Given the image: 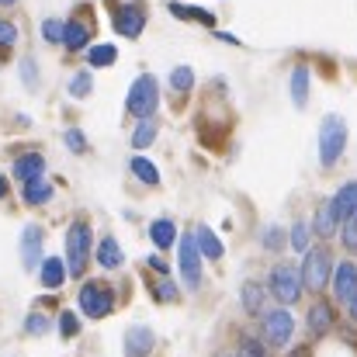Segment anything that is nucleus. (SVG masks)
Wrapping results in <instances>:
<instances>
[{
    "label": "nucleus",
    "instance_id": "1",
    "mask_svg": "<svg viewBox=\"0 0 357 357\" xmlns=\"http://www.w3.org/2000/svg\"><path fill=\"white\" fill-rule=\"evenodd\" d=\"M125 108H128V115H135V119H153V112L160 108V84H156V77H149V73L135 77L132 87H128Z\"/></svg>",
    "mask_w": 357,
    "mask_h": 357
},
{
    "label": "nucleus",
    "instance_id": "2",
    "mask_svg": "<svg viewBox=\"0 0 357 357\" xmlns=\"http://www.w3.org/2000/svg\"><path fill=\"white\" fill-rule=\"evenodd\" d=\"M347 149V121L340 115H326L319 125V160L323 167H333Z\"/></svg>",
    "mask_w": 357,
    "mask_h": 357
},
{
    "label": "nucleus",
    "instance_id": "3",
    "mask_svg": "<svg viewBox=\"0 0 357 357\" xmlns=\"http://www.w3.org/2000/svg\"><path fill=\"white\" fill-rule=\"evenodd\" d=\"M87 257H91V226L73 222L70 233H66V274L80 278L87 271Z\"/></svg>",
    "mask_w": 357,
    "mask_h": 357
},
{
    "label": "nucleus",
    "instance_id": "4",
    "mask_svg": "<svg viewBox=\"0 0 357 357\" xmlns=\"http://www.w3.org/2000/svg\"><path fill=\"white\" fill-rule=\"evenodd\" d=\"M267 288H271V295H274L281 305H295L298 295H302V274H298L291 264H278V267L271 271V278H267Z\"/></svg>",
    "mask_w": 357,
    "mask_h": 357
},
{
    "label": "nucleus",
    "instance_id": "5",
    "mask_svg": "<svg viewBox=\"0 0 357 357\" xmlns=\"http://www.w3.org/2000/svg\"><path fill=\"white\" fill-rule=\"evenodd\" d=\"M112 309H115V295H112L108 284L87 281V284L80 288V312H84L87 319H105Z\"/></svg>",
    "mask_w": 357,
    "mask_h": 357
},
{
    "label": "nucleus",
    "instance_id": "6",
    "mask_svg": "<svg viewBox=\"0 0 357 357\" xmlns=\"http://www.w3.org/2000/svg\"><path fill=\"white\" fill-rule=\"evenodd\" d=\"M177 253H181V278H184V284L191 291L202 288V250H198V239L191 233H184L177 239Z\"/></svg>",
    "mask_w": 357,
    "mask_h": 357
},
{
    "label": "nucleus",
    "instance_id": "7",
    "mask_svg": "<svg viewBox=\"0 0 357 357\" xmlns=\"http://www.w3.org/2000/svg\"><path fill=\"white\" fill-rule=\"evenodd\" d=\"M330 253L323 250V246H316V250H309L305 253V264H302V284L309 288V291H323L326 288V281H330Z\"/></svg>",
    "mask_w": 357,
    "mask_h": 357
},
{
    "label": "nucleus",
    "instance_id": "8",
    "mask_svg": "<svg viewBox=\"0 0 357 357\" xmlns=\"http://www.w3.org/2000/svg\"><path fill=\"white\" fill-rule=\"evenodd\" d=\"M291 333H295V319H291L288 309H271V312H264V340H267L271 347H284V344L291 340Z\"/></svg>",
    "mask_w": 357,
    "mask_h": 357
},
{
    "label": "nucleus",
    "instance_id": "9",
    "mask_svg": "<svg viewBox=\"0 0 357 357\" xmlns=\"http://www.w3.org/2000/svg\"><path fill=\"white\" fill-rule=\"evenodd\" d=\"M142 28H146V10H142V7L121 3L119 10H115V31H119V35H125V38H139Z\"/></svg>",
    "mask_w": 357,
    "mask_h": 357
},
{
    "label": "nucleus",
    "instance_id": "10",
    "mask_svg": "<svg viewBox=\"0 0 357 357\" xmlns=\"http://www.w3.org/2000/svg\"><path fill=\"white\" fill-rule=\"evenodd\" d=\"M21 260H24V271L42 264V226L38 222H28L21 233Z\"/></svg>",
    "mask_w": 357,
    "mask_h": 357
},
{
    "label": "nucleus",
    "instance_id": "11",
    "mask_svg": "<svg viewBox=\"0 0 357 357\" xmlns=\"http://www.w3.org/2000/svg\"><path fill=\"white\" fill-rule=\"evenodd\" d=\"M156 347V337L149 326H132L125 333V357H149Z\"/></svg>",
    "mask_w": 357,
    "mask_h": 357
},
{
    "label": "nucleus",
    "instance_id": "12",
    "mask_svg": "<svg viewBox=\"0 0 357 357\" xmlns=\"http://www.w3.org/2000/svg\"><path fill=\"white\" fill-rule=\"evenodd\" d=\"M42 174H45V156H42V153H24V156L14 160V177H17L21 184L38 181Z\"/></svg>",
    "mask_w": 357,
    "mask_h": 357
},
{
    "label": "nucleus",
    "instance_id": "13",
    "mask_svg": "<svg viewBox=\"0 0 357 357\" xmlns=\"http://www.w3.org/2000/svg\"><path fill=\"white\" fill-rule=\"evenodd\" d=\"M98 264H101L105 271H115V267L125 264V253H121V246L115 236H105L98 243Z\"/></svg>",
    "mask_w": 357,
    "mask_h": 357
},
{
    "label": "nucleus",
    "instance_id": "14",
    "mask_svg": "<svg viewBox=\"0 0 357 357\" xmlns=\"http://www.w3.org/2000/svg\"><path fill=\"white\" fill-rule=\"evenodd\" d=\"M38 278H42V284L45 288H63V281H66V264L59 260V257H45L42 260V271H38Z\"/></svg>",
    "mask_w": 357,
    "mask_h": 357
},
{
    "label": "nucleus",
    "instance_id": "15",
    "mask_svg": "<svg viewBox=\"0 0 357 357\" xmlns=\"http://www.w3.org/2000/svg\"><path fill=\"white\" fill-rule=\"evenodd\" d=\"M357 288V267L354 264H340L337 267V274H333V291H337V298H351Z\"/></svg>",
    "mask_w": 357,
    "mask_h": 357
},
{
    "label": "nucleus",
    "instance_id": "16",
    "mask_svg": "<svg viewBox=\"0 0 357 357\" xmlns=\"http://www.w3.org/2000/svg\"><path fill=\"white\" fill-rule=\"evenodd\" d=\"M330 205H333L337 219H347V215H354V212H357V181L344 184V188L337 191V198H333Z\"/></svg>",
    "mask_w": 357,
    "mask_h": 357
},
{
    "label": "nucleus",
    "instance_id": "17",
    "mask_svg": "<svg viewBox=\"0 0 357 357\" xmlns=\"http://www.w3.org/2000/svg\"><path fill=\"white\" fill-rule=\"evenodd\" d=\"M330 326H333V309H330V302H316V305L309 309V330H312V337L330 333Z\"/></svg>",
    "mask_w": 357,
    "mask_h": 357
},
{
    "label": "nucleus",
    "instance_id": "18",
    "mask_svg": "<svg viewBox=\"0 0 357 357\" xmlns=\"http://www.w3.org/2000/svg\"><path fill=\"white\" fill-rule=\"evenodd\" d=\"M195 239H198V250H202V257H208V260H222L226 246H222V239L215 236V233H212L208 226H198Z\"/></svg>",
    "mask_w": 357,
    "mask_h": 357
},
{
    "label": "nucleus",
    "instance_id": "19",
    "mask_svg": "<svg viewBox=\"0 0 357 357\" xmlns=\"http://www.w3.org/2000/svg\"><path fill=\"white\" fill-rule=\"evenodd\" d=\"M170 14L174 17H184V21H198V24H205V28H215V14L212 10H205V7H188V3H170Z\"/></svg>",
    "mask_w": 357,
    "mask_h": 357
},
{
    "label": "nucleus",
    "instance_id": "20",
    "mask_svg": "<svg viewBox=\"0 0 357 357\" xmlns=\"http://www.w3.org/2000/svg\"><path fill=\"white\" fill-rule=\"evenodd\" d=\"M21 198H24V205H45L49 198H52V184L49 181H28L24 188H21Z\"/></svg>",
    "mask_w": 357,
    "mask_h": 357
},
{
    "label": "nucleus",
    "instance_id": "21",
    "mask_svg": "<svg viewBox=\"0 0 357 357\" xmlns=\"http://www.w3.org/2000/svg\"><path fill=\"white\" fill-rule=\"evenodd\" d=\"M87 38H91V28L80 24V21H70L66 31H63V45H66L70 52H80V49L87 45Z\"/></svg>",
    "mask_w": 357,
    "mask_h": 357
},
{
    "label": "nucleus",
    "instance_id": "22",
    "mask_svg": "<svg viewBox=\"0 0 357 357\" xmlns=\"http://www.w3.org/2000/svg\"><path fill=\"white\" fill-rule=\"evenodd\" d=\"M291 101H295V108H305V101H309V70L305 66L291 70Z\"/></svg>",
    "mask_w": 357,
    "mask_h": 357
},
{
    "label": "nucleus",
    "instance_id": "23",
    "mask_svg": "<svg viewBox=\"0 0 357 357\" xmlns=\"http://www.w3.org/2000/svg\"><path fill=\"white\" fill-rule=\"evenodd\" d=\"M337 212H333V205L326 202L319 212H316V222H312V229H316V236H323V239H330L333 233H337Z\"/></svg>",
    "mask_w": 357,
    "mask_h": 357
},
{
    "label": "nucleus",
    "instance_id": "24",
    "mask_svg": "<svg viewBox=\"0 0 357 357\" xmlns=\"http://www.w3.org/2000/svg\"><path fill=\"white\" fill-rule=\"evenodd\" d=\"M149 239H153L160 250L174 246V243H177V229H174V222H170V219H156V222L149 226Z\"/></svg>",
    "mask_w": 357,
    "mask_h": 357
},
{
    "label": "nucleus",
    "instance_id": "25",
    "mask_svg": "<svg viewBox=\"0 0 357 357\" xmlns=\"http://www.w3.org/2000/svg\"><path fill=\"white\" fill-rule=\"evenodd\" d=\"M128 167H132V174H135L146 188H156V184H160V170L153 167V160H146V156H132Z\"/></svg>",
    "mask_w": 357,
    "mask_h": 357
},
{
    "label": "nucleus",
    "instance_id": "26",
    "mask_svg": "<svg viewBox=\"0 0 357 357\" xmlns=\"http://www.w3.org/2000/svg\"><path fill=\"white\" fill-rule=\"evenodd\" d=\"M239 295H243V309H246V312H264V295H267V291H264V284L246 281Z\"/></svg>",
    "mask_w": 357,
    "mask_h": 357
},
{
    "label": "nucleus",
    "instance_id": "27",
    "mask_svg": "<svg viewBox=\"0 0 357 357\" xmlns=\"http://www.w3.org/2000/svg\"><path fill=\"white\" fill-rule=\"evenodd\" d=\"M115 59H119V49L112 42H101V45H91L87 49V63L91 66H112Z\"/></svg>",
    "mask_w": 357,
    "mask_h": 357
},
{
    "label": "nucleus",
    "instance_id": "28",
    "mask_svg": "<svg viewBox=\"0 0 357 357\" xmlns=\"http://www.w3.org/2000/svg\"><path fill=\"white\" fill-rule=\"evenodd\" d=\"M153 139H156V121L153 119H139L135 125V132H132V146H153Z\"/></svg>",
    "mask_w": 357,
    "mask_h": 357
},
{
    "label": "nucleus",
    "instance_id": "29",
    "mask_svg": "<svg viewBox=\"0 0 357 357\" xmlns=\"http://www.w3.org/2000/svg\"><path fill=\"white\" fill-rule=\"evenodd\" d=\"M63 31H66V21H59V17H45L42 21V38L49 45H59L63 42Z\"/></svg>",
    "mask_w": 357,
    "mask_h": 357
},
{
    "label": "nucleus",
    "instance_id": "30",
    "mask_svg": "<svg viewBox=\"0 0 357 357\" xmlns=\"http://www.w3.org/2000/svg\"><path fill=\"white\" fill-rule=\"evenodd\" d=\"M170 87H174L177 94L191 91V87H195V70H191V66H177V70L170 73Z\"/></svg>",
    "mask_w": 357,
    "mask_h": 357
},
{
    "label": "nucleus",
    "instance_id": "31",
    "mask_svg": "<svg viewBox=\"0 0 357 357\" xmlns=\"http://www.w3.org/2000/svg\"><path fill=\"white\" fill-rule=\"evenodd\" d=\"M49 326H52V319H45L42 312H31V316L24 319V333H28V337H42V333H49Z\"/></svg>",
    "mask_w": 357,
    "mask_h": 357
},
{
    "label": "nucleus",
    "instance_id": "32",
    "mask_svg": "<svg viewBox=\"0 0 357 357\" xmlns=\"http://www.w3.org/2000/svg\"><path fill=\"white\" fill-rule=\"evenodd\" d=\"M91 87H94V80H91L87 70H84V73H73V80H70V94H73V98H87Z\"/></svg>",
    "mask_w": 357,
    "mask_h": 357
},
{
    "label": "nucleus",
    "instance_id": "33",
    "mask_svg": "<svg viewBox=\"0 0 357 357\" xmlns=\"http://www.w3.org/2000/svg\"><path fill=\"white\" fill-rule=\"evenodd\" d=\"M260 239H264V250H284V246H288V243H284V229H281V226H267Z\"/></svg>",
    "mask_w": 357,
    "mask_h": 357
},
{
    "label": "nucleus",
    "instance_id": "34",
    "mask_svg": "<svg viewBox=\"0 0 357 357\" xmlns=\"http://www.w3.org/2000/svg\"><path fill=\"white\" fill-rule=\"evenodd\" d=\"M340 239H344V246H347V250H357V212H354V215H347V219H344V229H340Z\"/></svg>",
    "mask_w": 357,
    "mask_h": 357
},
{
    "label": "nucleus",
    "instance_id": "35",
    "mask_svg": "<svg viewBox=\"0 0 357 357\" xmlns=\"http://www.w3.org/2000/svg\"><path fill=\"white\" fill-rule=\"evenodd\" d=\"M153 295H156L160 302H177V284H174V281H170V278L163 274V281H160V284L153 288Z\"/></svg>",
    "mask_w": 357,
    "mask_h": 357
},
{
    "label": "nucleus",
    "instance_id": "36",
    "mask_svg": "<svg viewBox=\"0 0 357 357\" xmlns=\"http://www.w3.org/2000/svg\"><path fill=\"white\" fill-rule=\"evenodd\" d=\"M291 250H298V253L309 250V226L305 222H295L291 226Z\"/></svg>",
    "mask_w": 357,
    "mask_h": 357
},
{
    "label": "nucleus",
    "instance_id": "37",
    "mask_svg": "<svg viewBox=\"0 0 357 357\" xmlns=\"http://www.w3.org/2000/svg\"><path fill=\"white\" fill-rule=\"evenodd\" d=\"M66 149L70 153H84L87 149V139H84L80 128H66Z\"/></svg>",
    "mask_w": 357,
    "mask_h": 357
},
{
    "label": "nucleus",
    "instance_id": "38",
    "mask_svg": "<svg viewBox=\"0 0 357 357\" xmlns=\"http://www.w3.org/2000/svg\"><path fill=\"white\" fill-rule=\"evenodd\" d=\"M59 333H63L66 340L80 333V323H77V316H73V312H63V316H59Z\"/></svg>",
    "mask_w": 357,
    "mask_h": 357
},
{
    "label": "nucleus",
    "instance_id": "39",
    "mask_svg": "<svg viewBox=\"0 0 357 357\" xmlns=\"http://www.w3.org/2000/svg\"><path fill=\"white\" fill-rule=\"evenodd\" d=\"M14 42H17L14 21H0V49H14Z\"/></svg>",
    "mask_w": 357,
    "mask_h": 357
},
{
    "label": "nucleus",
    "instance_id": "40",
    "mask_svg": "<svg viewBox=\"0 0 357 357\" xmlns=\"http://www.w3.org/2000/svg\"><path fill=\"white\" fill-rule=\"evenodd\" d=\"M21 77H24L28 91H35V87H38V70H35V59H24V63H21Z\"/></svg>",
    "mask_w": 357,
    "mask_h": 357
},
{
    "label": "nucleus",
    "instance_id": "41",
    "mask_svg": "<svg viewBox=\"0 0 357 357\" xmlns=\"http://www.w3.org/2000/svg\"><path fill=\"white\" fill-rule=\"evenodd\" d=\"M239 357H267V354H264V347H260L257 340H250V337H246V340H243V347H239Z\"/></svg>",
    "mask_w": 357,
    "mask_h": 357
},
{
    "label": "nucleus",
    "instance_id": "42",
    "mask_svg": "<svg viewBox=\"0 0 357 357\" xmlns=\"http://www.w3.org/2000/svg\"><path fill=\"white\" fill-rule=\"evenodd\" d=\"M347 309H351V316H354V319H357V288H354V295L347 298Z\"/></svg>",
    "mask_w": 357,
    "mask_h": 357
},
{
    "label": "nucleus",
    "instance_id": "43",
    "mask_svg": "<svg viewBox=\"0 0 357 357\" xmlns=\"http://www.w3.org/2000/svg\"><path fill=\"white\" fill-rule=\"evenodd\" d=\"M149 264H153V267H156V271H160V274H167V264H163V260H160V257H153V260H149Z\"/></svg>",
    "mask_w": 357,
    "mask_h": 357
},
{
    "label": "nucleus",
    "instance_id": "44",
    "mask_svg": "<svg viewBox=\"0 0 357 357\" xmlns=\"http://www.w3.org/2000/svg\"><path fill=\"white\" fill-rule=\"evenodd\" d=\"M3 195H7V177L0 174V198H3Z\"/></svg>",
    "mask_w": 357,
    "mask_h": 357
},
{
    "label": "nucleus",
    "instance_id": "45",
    "mask_svg": "<svg viewBox=\"0 0 357 357\" xmlns=\"http://www.w3.org/2000/svg\"><path fill=\"white\" fill-rule=\"evenodd\" d=\"M10 3H17V0H0V7H10Z\"/></svg>",
    "mask_w": 357,
    "mask_h": 357
}]
</instances>
